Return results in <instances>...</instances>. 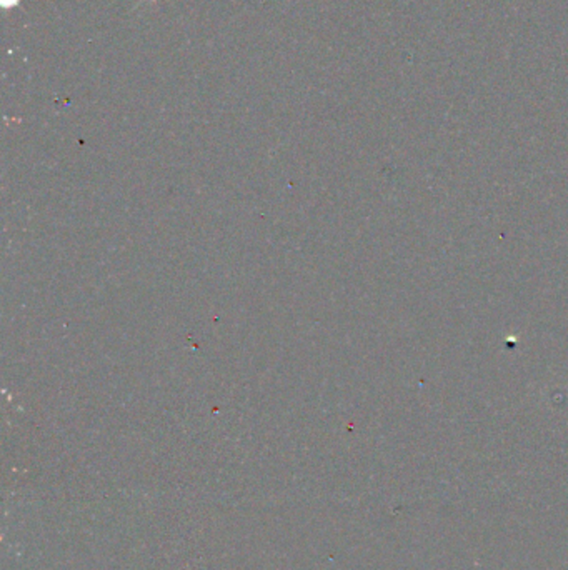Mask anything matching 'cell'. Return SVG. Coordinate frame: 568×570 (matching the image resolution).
<instances>
[{
    "instance_id": "cell-1",
    "label": "cell",
    "mask_w": 568,
    "mask_h": 570,
    "mask_svg": "<svg viewBox=\"0 0 568 570\" xmlns=\"http://www.w3.org/2000/svg\"><path fill=\"white\" fill-rule=\"evenodd\" d=\"M18 4V0H2V6L8 8V7H16Z\"/></svg>"
}]
</instances>
